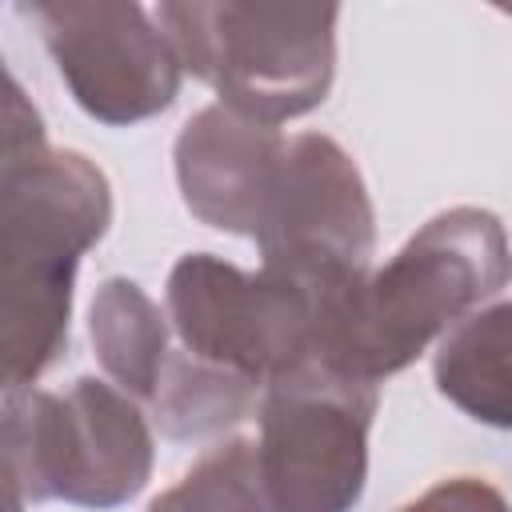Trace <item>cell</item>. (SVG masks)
I'll use <instances>...</instances> for the list:
<instances>
[{
  "mask_svg": "<svg viewBox=\"0 0 512 512\" xmlns=\"http://www.w3.org/2000/svg\"><path fill=\"white\" fill-rule=\"evenodd\" d=\"M152 476V428L140 400L108 380L80 376L68 392H4L8 512L40 500L120 508Z\"/></svg>",
  "mask_w": 512,
  "mask_h": 512,
  "instance_id": "cell-3",
  "label": "cell"
},
{
  "mask_svg": "<svg viewBox=\"0 0 512 512\" xmlns=\"http://www.w3.org/2000/svg\"><path fill=\"white\" fill-rule=\"evenodd\" d=\"M112 224L108 176L72 148H48L16 76L4 96L0 164V364L4 392L32 388L68 344L72 284Z\"/></svg>",
  "mask_w": 512,
  "mask_h": 512,
  "instance_id": "cell-1",
  "label": "cell"
},
{
  "mask_svg": "<svg viewBox=\"0 0 512 512\" xmlns=\"http://www.w3.org/2000/svg\"><path fill=\"white\" fill-rule=\"evenodd\" d=\"M256 248L260 268L316 288H348L372 272L376 212L360 168L332 136H288Z\"/></svg>",
  "mask_w": 512,
  "mask_h": 512,
  "instance_id": "cell-7",
  "label": "cell"
},
{
  "mask_svg": "<svg viewBox=\"0 0 512 512\" xmlns=\"http://www.w3.org/2000/svg\"><path fill=\"white\" fill-rule=\"evenodd\" d=\"M92 348L108 380L132 400H152L160 372L172 356L168 312L128 276H108L92 300Z\"/></svg>",
  "mask_w": 512,
  "mask_h": 512,
  "instance_id": "cell-11",
  "label": "cell"
},
{
  "mask_svg": "<svg viewBox=\"0 0 512 512\" xmlns=\"http://www.w3.org/2000/svg\"><path fill=\"white\" fill-rule=\"evenodd\" d=\"M436 388L488 428H512V300L460 320L436 348Z\"/></svg>",
  "mask_w": 512,
  "mask_h": 512,
  "instance_id": "cell-10",
  "label": "cell"
},
{
  "mask_svg": "<svg viewBox=\"0 0 512 512\" xmlns=\"http://www.w3.org/2000/svg\"><path fill=\"white\" fill-rule=\"evenodd\" d=\"M508 280L512 248L500 216L476 204L444 208L352 288L324 336L320 360L380 384L480 312Z\"/></svg>",
  "mask_w": 512,
  "mask_h": 512,
  "instance_id": "cell-2",
  "label": "cell"
},
{
  "mask_svg": "<svg viewBox=\"0 0 512 512\" xmlns=\"http://www.w3.org/2000/svg\"><path fill=\"white\" fill-rule=\"evenodd\" d=\"M396 512H512V500L484 476H448Z\"/></svg>",
  "mask_w": 512,
  "mask_h": 512,
  "instance_id": "cell-14",
  "label": "cell"
},
{
  "mask_svg": "<svg viewBox=\"0 0 512 512\" xmlns=\"http://www.w3.org/2000/svg\"><path fill=\"white\" fill-rule=\"evenodd\" d=\"M260 396H264L260 384L220 364L196 360L184 348H172L148 408L164 436L196 440V436H212L240 424L252 408H260Z\"/></svg>",
  "mask_w": 512,
  "mask_h": 512,
  "instance_id": "cell-12",
  "label": "cell"
},
{
  "mask_svg": "<svg viewBox=\"0 0 512 512\" xmlns=\"http://www.w3.org/2000/svg\"><path fill=\"white\" fill-rule=\"evenodd\" d=\"M184 72L244 120L280 128L324 104L336 76V4H160Z\"/></svg>",
  "mask_w": 512,
  "mask_h": 512,
  "instance_id": "cell-4",
  "label": "cell"
},
{
  "mask_svg": "<svg viewBox=\"0 0 512 512\" xmlns=\"http://www.w3.org/2000/svg\"><path fill=\"white\" fill-rule=\"evenodd\" d=\"M148 512H272L256 444L240 436L212 444L172 488L148 504Z\"/></svg>",
  "mask_w": 512,
  "mask_h": 512,
  "instance_id": "cell-13",
  "label": "cell"
},
{
  "mask_svg": "<svg viewBox=\"0 0 512 512\" xmlns=\"http://www.w3.org/2000/svg\"><path fill=\"white\" fill-rule=\"evenodd\" d=\"M256 464L272 512H352L368 484L376 384L304 360L260 396Z\"/></svg>",
  "mask_w": 512,
  "mask_h": 512,
  "instance_id": "cell-6",
  "label": "cell"
},
{
  "mask_svg": "<svg viewBox=\"0 0 512 512\" xmlns=\"http://www.w3.org/2000/svg\"><path fill=\"white\" fill-rule=\"evenodd\" d=\"M284 152L288 136L280 128L244 120L224 104L200 108L172 148L188 212L208 228L256 240Z\"/></svg>",
  "mask_w": 512,
  "mask_h": 512,
  "instance_id": "cell-9",
  "label": "cell"
},
{
  "mask_svg": "<svg viewBox=\"0 0 512 512\" xmlns=\"http://www.w3.org/2000/svg\"><path fill=\"white\" fill-rule=\"evenodd\" d=\"M356 284L316 288L272 268L244 272L212 252H188L168 272L164 312L188 356L268 388L288 368L320 360L324 336Z\"/></svg>",
  "mask_w": 512,
  "mask_h": 512,
  "instance_id": "cell-5",
  "label": "cell"
},
{
  "mask_svg": "<svg viewBox=\"0 0 512 512\" xmlns=\"http://www.w3.org/2000/svg\"><path fill=\"white\" fill-rule=\"evenodd\" d=\"M44 48L72 100L100 124L124 128L164 112L184 80L180 52L140 4H32Z\"/></svg>",
  "mask_w": 512,
  "mask_h": 512,
  "instance_id": "cell-8",
  "label": "cell"
}]
</instances>
